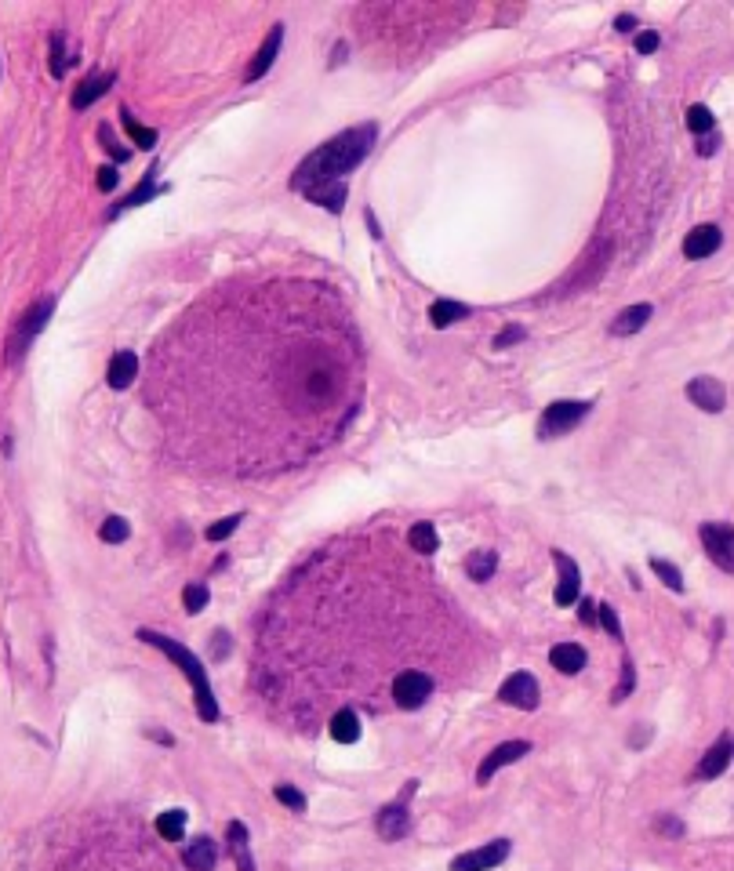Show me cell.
<instances>
[{
	"label": "cell",
	"instance_id": "cell-29",
	"mask_svg": "<svg viewBox=\"0 0 734 871\" xmlns=\"http://www.w3.org/2000/svg\"><path fill=\"white\" fill-rule=\"evenodd\" d=\"M604 269H607V251H600V254H596V261H593V258H586L582 272H578V276H575L567 287H571V290H575V287H593V283L604 276Z\"/></svg>",
	"mask_w": 734,
	"mask_h": 871
},
{
	"label": "cell",
	"instance_id": "cell-23",
	"mask_svg": "<svg viewBox=\"0 0 734 871\" xmlns=\"http://www.w3.org/2000/svg\"><path fill=\"white\" fill-rule=\"evenodd\" d=\"M331 737L338 741V744H357L360 741V715L353 712V708H342V712H335L331 715Z\"/></svg>",
	"mask_w": 734,
	"mask_h": 871
},
{
	"label": "cell",
	"instance_id": "cell-18",
	"mask_svg": "<svg viewBox=\"0 0 734 871\" xmlns=\"http://www.w3.org/2000/svg\"><path fill=\"white\" fill-rule=\"evenodd\" d=\"M135 374H138V356L135 353H128V349H120L113 360H110V371H106V382H110V389H131V382H135Z\"/></svg>",
	"mask_w": 734,
	"mask_h": 871
},
{
	"label": "cell",
	"instance_id": "cell-2",
	"mask_svg": "<svg viewBox=\"0 0 734 871\" xmlns=\"http://www.w3.org/2000/svg\"><path fill=\"white\" fill-rule=\"evenodd\" d=\"M138 639L149 643V647H157L164 658H171V661L178 665V672H182V676L189 679V686H193L196 715H200L204 723H218V701H214V690H211L207 672H204V665L196 661V654H189L182 643H175V639H167V636H160V632H149V629H138Z\"/></svg>",
	"mask_w": 734,
	"mask_h": 871
},
{
	"label": "cell",
	"instance_id": "cell-47",
	"mask_svg": "<svg viewBox=\"0 0 734 871\" xmlns=\"http://www.w3.org/2000/svg\"><path fill=\"white\" fill-rule=\"evenodd\" d=\"M716 146H720V138H716V135H705V138H698V153H701V156H712V153H716Z\"/></svg>",
	"mask_w": 734,
	"mask_h": 871
},
{
	"label": "cell",
	"instance_id": "cell-44",
	"mask_svg": "<svg viewBox=\"0 0 734 871\" xmlns=\"http://www.w3.org/2000/svg\"><path fill=\"white\" fill-rule=\"evenodd\" d=\"M654 828H658L662 835H669V838H680V835H683V824H680L676 817H658Z\"/></svg>",
	"mask_w": 734,
	"mask_h": 871
},
{
	"label": "cell",
	"instance_id": "cell-15",
	"mask_svg": "<svg viewBox=\"0 0 734 871\" xmlns=\"http://www.w3.org/2000/svg\"><path fill=\"white\" fill-rule=\"evenodd\" d=\"M225 842H229V857L240 871H255V857H252V835L240 820H229L225 828Z\"/></svg>",
	"mask_w": 734,
	"mask_h": 871
},
{
	"label": "cell",
	"instance_id": "cell-6",
	"mask_svg": "<svg viewBox=\"0 0 734 871\" xmlns=\"http://www.w3.org/2000/svg\"><path fill=\"white\" fill-rule=\"evenodd\" d=\"M698 537H701L705 555H709L720 570L734 573V526H730V523H701V526H698Z\"/></svg>",
	"mask_w": 734,
	"mask_h": 871
},
{
	"label": "cell",
	"instance_id": "cell-26",
	"mask_svg": "<svg viewBox=\"0 0 734 871\" xmlns=\"http://www.w3.org/2000/svg\"><path fill=\"white\" fill-rule=\"evenodd\" d=\"M407 544H411V552H422V555H433V552L440 548V537H436V526H433V523H415V526L407 530Z\"/></svg>",
	"mask_w": 734,
	"mask_h": 871
},
{
	"label": "cell",
	"instance_id": "cell-35",
	"mask_svg": "<svg viewBox=\"0 0 734 871\" xmlns=\"http://www.w3.org/2000/svg\"><path fill=\"white\" fill-rule=\"evenodd\" d=\"M207 600H211L207 585H186V589H182V607H186L189 614H200V611L207 607Z\"/></svg>",
	"mask_w": 734,
	"mask_h": 871
},
{
	"label": "cell",
	"instance_id": "cell-10",
	"mask_svg": "<svg viewBox=\"0 0 734 871\" xmlns=\"http://www.w3.org/2000/svg\"><path fill=\"white\" fill-rule=\"evenodd\" d=\"M553 563H557V570H560L557 592H553L557 607H571V603H578V592H582V573H578V563H575L567 552H560V548H553Z\"/></svg>",
	"mask_w": 734,
	"mask_h": 871
},
{
	"label": "cell",
	"instance_id": "cell-12",
	"mask_svg": "<svg viewBox=\"0 0 734 871\" xmlns=\"http://www.w3.org/2000/svg\"><path fill=\"white\" fill-rule=\"evenodd\" d=\"M281 48H284V26H273L270 33H266V41H262V48L255 52V59H252V66H248V73H243V80L248 84H255V80H262L270 70H273V62H277V55H281Z\"/></svg>",
	"mask_w": 734,
	"mask_h": 871
},
{
	"label": "cell",
	"instance_id": "cell-8",
	"mask_svg": "<svg viewBox=\"0 0 734 871\" xmlns=\"http://www.w3.org/2000/svg\"><path fill=\"white\" fill-rule=\"evenodd\" d=\"M411 795H415V781H407V788H404V795H400L396 802H389V806L378 809L375 828H378V835H382L386 842H396V838H404V835L411 831V813H407V799H411Z\"/></svg>",
	"mask_w": 734,
	"mask_h": 871
},
{
	"label": "cell",
	"instance_id": "cell-40",
	"mask_svg": "<svg viewBox=\"0 0 734 871\" xmlns=\"http://www.w3.org/2000/svg\"><path fill=\"white\" fill-rule=\"evenodd\" d=\"M524 338H528L524 327H502V331L495 335V349H510V346H517V342H524Z\"/></svg>",
	"mask_w": 734,
	"mask_h": 871
},
{
	"label": "cell",
	"instance_id": "cell-31",
	"mask_svg": "<svg viewBox=\"0 0 734 871\" xmlns=\"http://www.w3.org/2000/svg\"><path fill=\"white\" fill-rule=\"evenodd\" d=\"M99 537H102L106 544H124V541L131 537V523L120 519V516H110V519L99 526Z\"/></svg>",
	"mask_w": 734,
	"mask_h": 871
},
{
	"label": "cell",
	"instance_id": "cell-25",
	"mask_svg": "<svg viewBox=\"0 0 734 871\" xmlns=\"http://www.w3.org/2000/svg\"><path fill=\"white\" fill-rule=\"evenodd\" d=\"M465 317H469V306L451 302V298H440V302L429 306V320H433V327H451V324H458V320H465Z\"/></svg>",
	"mask_w": 734,
	"mask_h": 871
},
{
	"label": "cell",
	"instance_id": "cell-1",
	"mask_svg": "<svg viewBox=\"0 0 734 871\" xmlns=\"http://www.w3.org/2000/svg\"><path fill=\"white\" fill-rule=\"evenodd\" d=\"M378 138V128L375 124H360V128H349L342 135H335L331 142H324L317 153H310L295 178H291V189L299 193H310V189H320V185H331V182H342V175H349L375 146Z\"/></svg>",
	"mask_w": 734,
	"mask_h": 871
},
{
	"label": "cell",
	"instance_id": "cell-33",
	"mask_svg": "<svg viewBox=\"0 0 734 871\" xmlns=\"http://www.w3.org/2000/svg\"><path fill=\"white\" fill-rule=\"evenodd\" d=\"M70 70V55H66V37L62 33H52V77L62 80Z\"/></svg>",
	"mask_w": 734,
	"mask_h": 871
},
{
	"label": "cell",
	"instance_id": "cell-36",
	"mask_svg": "<svg viewBox=\"0 0 734 871\" xmlns=\"http://www.w3.org/2000/svg\"><path fill=\"white\" fill-rule=\"evenodd\" d=\"M633 686H636V668L625 661V665H622V679H618V686H615V694H611V705H622V701L633 694Z\"/></svg>",
	"mask_w": 734,
	"mask_h": 871
},
{
	"label": "cell",
	"instance_id": "cell-41",
	"mask_svg": "<svg viewBox=\"0 0 734 871\" xmlns=\"http://www.w3.org/2000/svg\"><path fill=\"white\" fill-rule=\"evenodd\" d=\"M658 44H662V37H658L654 30H643V33L636 37V52H640V55H654Z\"/></svg>",
	"mask_w": 734,
	"mask_h": 871
},
{
	"label": "cell",
	"instance_id": "cell-32",
	"mask_svg": "<svg viewBox=\"0 0 734 871\" xmlns=\"http://www.w3.org/2000/svg\"><path fill=\"white\" fill-rule=\"evenodd\" d=\"M651 570H654V577H662V581H665V589H672V592H683V573H680V566H676V563H669V559H651Z\"/></svg>",
	"mask_w": 734,
	"mask_h": 871
},
{
	"label": "cell",
	"instance_id": "cell-45",
	"mask_svg": "<svg viewBox=\"0 0 734 871\" xmlns=\"http://www.w3.org/2000/svg\"><path fill=\"white\" fill-rule=\"evenodd\" d=\"M99 189L102 193H110V189H117V182H120V175H117V167H99Z\"/></svg>",
	"mask_w": 734,
	"mask_h": 871
},
{
	"label": "cell",
	"instance_id": "cell-48",
	"mask_svg": "<svg viewBox=\"0 0 734 871\" xmlns=\"http://www.w3.org/2000/svg\"><path fill=\"white\" fill-rule=\"evenodd\" d=\"M615 26L625 33V30H633V26H636V19H633V15H618V23H615Z\"/></svg>",
	"mask_w": 734,
	"mask_h": 871
},
{
	"label": "cell",
	"instance_id": "cell-39",
	"mask_svg": "<svg viewBox=\"0 0 734 871\" xmlns=\"http://www.w3.org/2000/svg\"><path fill=\"white\" fill-rule=\"evenodd\" d=\"M600 625H604V632L611 639H622V625H618V614H615L611 603H600Z\"/></svg>",
	"mask_w": 734,
	"mask_h": 871
},
{
	"label": "cell",
	"instance_id": "cell-5",
	"mask_svg": "<svg viewBox=\"0 0 734 871\" xmlns=\"http://www.w3.org/2000/svg\"><path fill=\"white\" fill-rule=\"evenodd\" d=\"M593 403L586 400H560V403H549L546 414H542V425H539V436L542 440H557L564 432H571L586 414H589Z\"/></svg>",
	"mask_w": 734,
	"mask_h": 871
},
{
	"label": "cell",
	"instance_id": "cell-30",
	"mask_svg": "<svg viewBox=\"0 0 734 871\" xmlns=\"http://www.w3.org/2000/svg\"><path fill=\"white\" fill-rule=\"evenodd\" d=\"M120 117H124V131L131 135V142H135L138 149H153V146H157V131H153V128H142L128 109H120Z\"/></svg>",
	"mask_w": 734,
	"mask_h": 871
},
{
	"label": "cell",
	"instance_id": "cell-38",
	"mask_svg": "<svg viewBox=\"0 0 734 871\" xmlns=\"http://www.w3.org/2000/svg\"><path fill=\"white\" fill-rule=\"evenodd\" d=\"M240 523H243L240 512H233V516H225V519H218V523H211V526H207V541H222V537H229Z\"/></svg>",
	"mask_w": 734,
	"mask_h": 871
},
{
	"label": "cell",
	"instance_id": "cell-7",
	"mask_svg": "<svg viewBox=\"0 0 734 871\" xmlns=\"http://www.w3.org/2000/svg\"><path fill=\"white\" fill-rule=\"evenodd\" d=\"M429 697H433V679H429L425 672L407 668V672H400V676L393 679V705H396V708L415 712V708H422Z\"/></svg>",
	"mask_w": 734,
	"mask_h": 871
},
{
	"label": "cell",
	"instance_id": "cell-27",
	"mask_svg": "<svg viewBox=\"0 0 734 871\" xmlns=\"http://www.w3.org/2000/svg\"><path fill=\"white\" fill-rule=\"evenodd\" d=\"M346 182H331V185H320V189H310L306 193V200H313V204H320V207H328V211H342V204H346Z\"/></svg>",
	"mask_w": 734,
	"mask_h": 871
},
{
	"label": "cell",
	"instance_id": "cell-13",
	"mask_svg": "<svg viewBox=\"0 0 734 871\" xmlns=\"http://www.w3.org/2000/svg\"><path fill=\"white\" fill-rule=\"evenodd\" d=\"M687 400L694 403V407H701L705 414H720L723 411V403H727V393H723V385L716 382V378H694L691 385H687Z\"/></svg>",
	"mask_w": 734,
	"mask_h": 871
},
{
	"label": "cell",
	"instance_id": "cell-17",
	"mask_svg": "<svg viewBox=\"0 0 734 871\" xmlns=\"http://www.w3.org/2000/svg\"><path fill=\"white\" fill-rule=\"evenodd\" d=\"M182 864L189 871H211L218 864V846L207 838V835H196L186 849H182Z\"/></svg>",
	"mask_w": 734,
	"mask_h": 871
},
{
	"label": "cell",
	"instance_id": "cell-9",
	"mask_svg": "<svg viewBox=\"0 0 734 871\" xmlns=\"http://www.w3.org/2000/svg\"><path fill=\"white\" fill-rule=\"evenodd\" d=\"M539 697H542V690H539V679H535L531 672H513V676L499 686V701H502V705H513V708H520V712H535V708H539Z\"/></svg>",
	"mask_w": 734,
	"mask_h": 871
},
{
	"label": "cell",
	"instance_id": "cell-3",
	"mask_svg": "<svg viewBox=\"0 0 734 871\" xmlns=\"http://www.w3.org/2000/svg\"><path fill=\"white\" fill-rule=\"evenodd\" d=\"M52 313H55V298L48 295V298L33 302V306L15 320V331L8 335V364H19V360L30 353V346L37 342V335L48 327Z\"/></svg>",
	"mask_w": 734,
	"mask_h": 871
},
{
	"label": "cell",
	"instance_id": "cell-21",
	"mask_svg": "<svg viewBox=\"0 0 734 871\" xmlns=\"http://www.w3.org/2000/svg\"><path fill=\"white\" fill-rule=\"evenodd\" d=\"M654 317V309L647 306V302H640V306H629L625 313H618V320L611 324V335L615 338H625V335H636V331H643L647 327V320Z\"/></svg>",
	"mask_w": 734,
	"mask_h": 871
},
{
	"label": "cell",
	"instance_id": "cell-43",
	"mask_svg": "<svg viewBox=\"0 0 734 871\" xmlns=\"http://www.w3.org/2000/svg\"><path fill=\"white\" fill-rule=\"evenodd\" d=\"M578 621H582V625H600V607H596L593 600H582V607H578Z\"/></svg>",
	"mask_w": 734,
	"mask_h": 871
},
{
	"label": "cell",
	"instance_id": "cell-28",
	"mask_svg": "<svg viewBox=\"0 0 734 871\" xmlns=\"http://www.w3.org/2000/svg\"><path fill=\"white\" fill-rule=\"evenodd\" d=\"M157 831L167 842H182V835H186V809H164L157 817Z\"/></svg>",
	"mask_w": 734,
	"mask_h": 871
},
{
	"label": "cell",
	"instance_id": "cell-34",
	"mask_svg": "<svg viewBox=\"0 0 734 871\" xmlns=\"http://www.w3.org/2000/svg\"><path fill=\"white\" fill-rule=\"evenodd\" d=\"M712 113H709V106H691L687 109V128L698 135V138H705V135H712Z\"/></svg>",
	"mask_w": 734,
	"mask_h": 871
},
{
	"label": "cell",
	"instance_id": "cell-14",
	"mask_svg": "<svg viewBox=\"0 0 734 871\" xmlns=\"http://www.w3.org/2000/svg\"><path fill=\"white\" fill-rule=\"evenodd\" d=\"M720 243H723V232H720V225H694V229L687 232V240H683V254H687L691 261H698V258H709V254H716V251H720Z\"/></svg>",
	"mask_w": 734,
	"mask_h": 871
},
{
	"label": "cell",
	"instance_id": "cell-4",
	"mask_svg": "<svg viewBox=\"0 0 734 871\" xmlns=\"http://www.w3.org/2000/svg\"><path fill=\"white\" fill-rule=\"evenodd\" d=\"M510 853H513V842H510V838H491V842H483V846H476V849L458 853V857L451 860V871H495L499 864L510 860Z\"/></svg>",
	"mask_w": 734,
	"mask_h": 871
},
{
	"label": "cell",
	"instance_id": "cell-20",
	"mask_svg": "<svg viewBox=\"0 0 734 871\" xmlns=\"http://www.w3.org/2000/svg\"><path fill=\"white\" fill-rule=\"evenodd\" d=\"M734 759V744L727 741V737H720L705 755H701V762H698V777L701 781H712V777H720L723 770H727V762Z\"/></svg>",
	"mask_w": 734,
	"mask_h": 871
},
{
	"label": "cell",
	"instance_id": "cell-24",
	"mask_svg": "<svg viewBox=\"0 0 734 871\" xmlns=\"http://www.w3.org/2000/svg\"><path fill=\"white\" fill-rule=\"evenodd\" d=\"M495 570H499V552H491V548L465 555V573H469V581H491Z\"/></svg>",
	"mask_w": 734,
	"mask_h": 871
},
{
	"label": "cell",
	"instance_id": "cell-11",
	"mask_svg": "<svg viewBox=\"0 0 734 871\" xmlns=\"http://www.w3.org/2000/svg\"><path fill=\"white\" fill-rule=\"evenodd\" d=\"M528 752H531V741H506V744H499L491 755H487V759L480 762V770H476V784H487V781H491L502 766L520 762Z\"/></svg>",
	"mask_w": 734,
	"mask_h": 871
},
{
	"label": "cell",
	"instance_id": "cell-16",
	"mask_svg": "<svg viewBox=\"0 0 734 871\" xmlns=\"http://www.w3.org/2000/svg\"><path fill=\"white\" fill-rule=\"evenodd\" d=\"M113 80H117V73H91V77H84L77 88H73V109H88V106H95L110 88H113Z\"/></svg>",
	"mask_w": 734,
	"mask_h": 871
},
{
	"label": "cell",
	"instance_id": "cell-37",
	"mask_svg": "<svg viewBox=\"0 0 734 871\" xmlns=\"http://www.w3.org/2000/svg\"><path fill=\"white\" fill-rule=\"evenodd\" d=\"M277 802H284L291 813H306V795L291 784H277Z\"/></svg>",
	"mask_w": 734,
	"mask_h": 871
},
{
	"label": "cell",
	"instance_id": "cell-19",
	"mask_svg": "<svg viewBox=\"0 0 734 871\" xmlns=\"http://www.w3.org/2000/svg\"><path fill=\"white\" fill-rule=\"evenodd\" d=\"M586 661H589V654H586V647H578V643H560V647L549 650V665H553L557 672H564V676H578V672L586 668Z\"/></svg>",
	"mask_w": 734,
	"mask_h": 871
},
{
	"label": "cell",
	"instance_id": "cell-42",
	"mask_svg": "<svg viewBox=\"0 0 734 871\" xmlns=\"http://www.w3.org/2000/svg\"><path fill=\"white\" fill-rule=\"evenodd\" d=\"M99 138H102V142H106V149H110V156H113V160H117V164H120V160H128V149H120V146H117V138H113V131H110V128H106V124H102V128H99Z\"/></svg>",
	"mask_w": 734,
	"mask_h": 871
},
{
	"label": "cell",
	"instance_id": "cell-46",
	"mask_svg": "<svg viewBox=\"0 0 734 871\" xmlns=\"http://www.w3.org/2000/svg\"><path fill=\"white\" fill-rule=\"evenodd\" d=\"M211 658H229V636L225 632H214V643H211Z\"/></svg>",
	"mask_w": 734,
	"mask_h": 871
},
{
	"label": "cell",
	"instance_id": "cell-22",
	"mask_svg": "<svg viewBox=\"0 0 734 871\" xmlns=\"http://www.w3.org/2000/svg\"><path fill=\"white\" fill-rule=\"evenodd\" d=\"M153 175H157V167H149V175H146V178L138 182V189H135V193H128V196H124V200H120V204H117V207L110 211V218H117V214H124V211H131V207H142L146 200L160 196L164 189H160V185L153 182Z\"/></svg>",
	"mask_w": 734,
	"mask_h": 871
}]
</instances>
